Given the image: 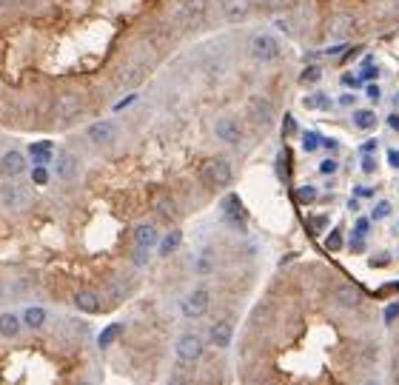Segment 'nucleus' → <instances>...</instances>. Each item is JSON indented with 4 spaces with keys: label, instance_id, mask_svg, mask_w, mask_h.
<instances>
[{
    "label": "nucleus",
    "instance_id": "f257e3e1",
    "mask_svg": "<svg viewBox=\"0 0 399 385\" xmlns=\"http://www.w3.org/2000/svg\"><path fill=\"white\" fill-rule=\"evenodd\" d=\"M83 112H86V97H83L77 89H60V92L55 94V100H52V117H55V123H60V126L75 123Z\"/></svg>",
    "mask_w": 399,
    "mask_h": 385
},
{
    "label": "nucleus",
    "instance_id": "f03ea898",
    "mask_svg": "<svg viewBox=\"0 0 399 385\" xmlns=\"http://www.w3.org/2000/svg\"><path fill=\"white\" fill-rule=\"evenodd\" d=\"M209 18V0H180L171 12V21L182 29H200Z\"/></svg>",
    "mask_w": 399,
    "mask_h": 385
},
{
    "label": "nucleus",
    "instance_id": "7ed1b4c3",
    "mask_svg": "<svg viewBox=\"0 0 399 385\" xmlns=\"http://www.w3.org/2000/svg\"><path fill=\"white\" fill-rule=\"evenodd\" d=\"M200 177L206 180L209 188H229L234 183V171L229 166V160L223 157H212L203 163V171H200Z\"/></svg>",
    "mask_w": 399,
    "mask_h": 385
},
{
    "label": "nucleus",
    "instance_id": "20e7f679",
    "mask_svg": "<svg viewBox=\"0 0 399 385\" xmlns=\"http://www.w3.org/2000/svg\"><path fill=\"white\" fill-rule=\"evenodd\" d=\"M248 52H251V58L257 63H274L280 58V40L274 35H268V32H257L251 38V43H248Z\"/></svg>",
    "mask_w": 399,
    "mask_h": 385
},
{
    "label": "nucleus",
    "instance_id": "39448f33",
    "mask_svg": "<svg viewBox=\"0 0 399 385\" xmlns=\"http://www.w3.org/2000/svg\"><path fill=\"white\" fill-rule=\"evenodd\" d=\"M209 305H212V291H209V288H194V291H188V294L182 297L180 314H182L185 320H197V317H203V314L209 311Z\"/></svg>",
    "mask_w": 399,
    "mask_h": 385
},
{
    "label": "nucleus",
    "instance_id": "423d86ee",
    "mask_svg": "<svg viewBox=\"0 0 399 385\" xmlns=\"http://www.w3.org/2000/svg\"><path fill=\"white\" fill-rule=\"evenodd\" d=\"M174 351H177V359H180V362L191 365V362H197L200 357H203L206 340L200 337V334H180L177 342H174Z\"/></svg>",
    "mask_w": 399,
    "mask_h": 385
},
{
    "label": "nucleus",
    "instance_id": "0eeeda50",
    "mask_svg": "<svg viewBox=\"0 0 399 385\" xmlns=\"http://www.w3.org/2000/svg\"><path fill=\"white\" fill-rule=\"evenodd\" d=\"M29 168V157L21 148H9L0 154V180H18Z\"/></svg>",
    "mask_w": 399,
    "mask_h": 385
},
{
    "label": "nucleus",
    "instance_id": "6e6552de",
    "mask_svg": "<svg viewBox=\"0 0 399 385\" xmlns=\"http://www.w3.org/2000/svg\"><path fill=\"white\" fill-rule=\"evenodd\" d=\"M220 217H223V223H229V229H234V232H243V229H246V209H243L240 195H226V197H223V203H220Z\"/></svg>",
    "mask_w": 399,
    "mask_h": 385
},
{
    "label": "nucleus",
    "instance_id": "1a4fd4ad",
    "mask_svg": "<svg viewBox=\"0 0 399 385\" xmlns=\"http://www.w3.org/2000/svg\"><path fill=\"white\" fill-rule=\"evenodd\" d=\"M86 137H89V143H94L100 148L103 146H114L117 137H120V126L114 120H97V123H92L86 129Z\"/></svg>",
    "mask_w": 399,
    "mask_h": 385
},
{
    "label": "nucleus",
    "instance_id": "9d476101",
    "mask_svg": "<svg viewBox=\"0 0 399 385\" xmlns=\"http://www.w3.org/2000/svg\"><path fill=\"white\" fill-rule=\"evenodd\" d=\"M0 203L6 209H23L29 203V188L21 185L18 180H4L0 183Z\"/></svg>",
    "mask_w": 399,
    "mask_h": 385
},
{
    "label": "nucleus",
    "instance_id": "9b49d317",
    "mask_svg": "<svg viewBox=\"0 0 399 385\" xmlns=\"http://www.w3.org/2000/svg\"><path fill=\"white\" fill-rule=\"evenodd\" d=\"M214 134H217V140L226 143V146H240V140H243V126H240L237 117L220 114V117L214 120Z\"/></svg>",
    "mask_w": 399,
    "mask_h": 385
},
{
    "label": "nucleus",
    "instance_id": "f8f14e48",
    "mask_svg": "<svg viewBox=\"0 0 399 385\" xmlns=\"http://www.w3.org/2000/svg\"><path fill=\"white\" fill-rule=\"evenodd\" d=\"M143 80H146V69H143L140 63H123V66H117V72H114V86L123 89V92L137 89Z\"/></svg>",
    "mask_w": 399,
    "mask_h": 385
},
{
    "label": "nucleus",
    "instance_id": "ddd939ff",
    "mask_svg": "<svg viewBox=\"0 0 399 385\" xmlns=\"http://www.w3.org/2000/svg\"><path fill=\"white\" fill-rule=\"evenodd\" d=\"M248 117L260 126V129H271V123H274V103L268 100V97H263V94H254L251 100H248Z\"/></svg>",
    "mask_w": 399,
    "mask_h": 385
},
{
    "label": "nucleus",
    "instance_id": "4468645a",
    "mask_svg": "<svg viewBox=\"0 0 399 385\" xmlns=\"http://www.w3.org/2000/svg\"><path fill=\"white\" fill-rule=\"evenodd\" d=\"M77 174H80V157L75 151H60L55 157V177L60 183H72L77 180Z\"/></svg>",
    "mask_w": 399,
    "mask_h": 385
},
{
    "label": "nucleus",
    "instance_id": "2eb2a0df",
    "mask_svg": "<svg viewBox=\"0 0 399 385\" xmlns=\"http://www.w3.org/2000/svg\"><path fill=\"white\" fill-rule=\"evenodd\" d=\"M220 12L229 23H243L251 15V0H220Z\"/></svg>",
    "mask_w": 399,
    "mask_h": 385
},
{
    "label": "nucleus",
    "instance_id": "dca6fc26",
    "mask_svg": "<svg viewBox=\"0 0 399 385\" xmlns=\"http://www.w3.org/2000/svg\"><path fill=\"white\" fill-rule=\"evenodd\" d=\"M356 18L354 15H348V12H339V15H334L331 18V23H328V32H331V38H337V40H345V38H351L354 32H356Z\"/></svg>",
    "mask_w": 399,
    "mask_h": 385
},
{
    "label": "nucleus",
    "instance_id": "f3484780",
    "mask_svg": "<svg viewBox=\"0 0 399 385\" xmlns=\"http://www.w3.org/2000/svg\"><path fill=\"white\" fill-rule=\"evenodd\" d=\"M131 237H134V246H137V249H154V246L160 243V232H157V226H154L151 220L137 223Z\"/></svg>",
    "mask_w": 399,
    "mask_h": 385
},
{
    "label": "nucleus",
    "instance_id": "a211bd4d",
    "mask_svg": "<svg viewBox=\"0 0 399 385\" xmlns=\"http://www.w3.org/2000/svg\"><path fill=\"white\" fill-rule=\"evenodd\" d=\"M209 340H212L217 348H229L231 340H234V325H231V320H217V322L212 325V331H209Z\"/></svg>",
    "mask_w": 399,
    "mask_h": 385
},
{
    "label": "nucleus",
    "instance_id": "6ab92c4d",
    "mask_svg": "<svg viewBox=\"0 0 399 385\" xmlns=\"http://www.w3.org/2000/svg\"><path fill=\"white\" fill-rule=\"evenodd\" d=\"M217 271V251L214 249H200V254L194 257V274L206 277V274H214Z\"/></svg>",
    "mask_w": 399,
    "mask_h": 385
},
{
    "label": "nucleus",
    "instance_id": "aec40b11",
    "mask_svg": "<svg viewBox=\"0 0 399 385\" xmlns=\"http://www.w3.org/2000/svg\"><path fill=\"white\" fill-rule=\"evenodd\" d=\"M75 305L83 314H97L100 311V294L94 288H80V291H75Z\"/></svg>",
    "mask_w": 399,
    "mask_h": 385
},
{
    "label": "nucleus",
    "instance_id": "412c9836",
    "mask_svg": "<svg viewBox=\"0 0 399 385\" xmlns=\"http://www.w3.org/2000/svg\"><path fill=\"white\" fill-rule=\"evenodd\" d=\"M23 328V317L21 314H12V311H0V337L6 340H15Z\"/></svg>",
    "mask_w": 399,
    "mask_h": 385
},
{
    "label": "nucleus",
    "instance_id": "4be33fe9",
    "mask_svg": "<svg viewBox=\"0 0 399 385\" xmlns=\"http://www.w3.org/2000/svg\"><path fill=\"white\" fill-rule=\"evenodd\" d=\"M334 303L342 305V308H354V305H359V303H362V291H359V286H351V283L339 286L337 294H334Z\"/></svg>",
    "mask_w": 399,
    "mask_h": 385
},
{
    "label": "nucleus",
    "instance_id": "5701e85b",
    "mask_svg": "<svg viewBox=\"0 0 399 385\" xmlns=\"http://www.w3.org/2000/svg\"><path fill=\"white\" fill-rule=\"evenodd\" d=\"M29 157L35 160V166H46L49 160H55V143L52 140H38L29 146Z\"/></svg>",
    "mask_w": 399,
    "mask_h": 385
},
{
    "label": "nucleus",
    "instance_id": "b1692460",
    "mask_svg": "<svg viewBox=\"0 0 399 385\" xmlns=\"http://www.w3.org/2000/svg\"><path fill=\"white\" fill-rule=\"evenodd\" d=\"M180 243H182V232H180V229H171V232H168L165 237H160V243H157V246H160V249H157L160 257H171V254L180 249Z\"/></svg>",
    "mask_w": 399,
    "mask_h": 385
},
{
    "label": "nucleus",
    "instance_id": "393cba45",
    "mask_svg": "<svg viewBox=\"0 0 399 385\" xmlns=\"http://www.w3.org/2000/svg\"><path fill=\"white\" fill-rule=\"evenodd\" d=\"M21 317H23V325L35 331V328H43V325H46V317H49V314H46V308H40V305H29Z\"/></svg>",
    "mask_w": 399,
    "mask_h": 385
},
{
    "label": "nucleus",
    "instance_id": "a878e982",
    "mask_svg": "<svg viewBox=\"0 0 399 385\" xmlns=\"http://www.w3.org/2000/svg\"><path fill=\"white\" fill-rule=\"evenodd\" d=\"M354 126L362 129V131L373 129L376 126V112H371V109H354Z\"/></svg>",
    "mask_w": 399,
    "mask_h": 385
},
{
    "label": "nucleus",
    "instance_id": "bb28decb",
    "mask_svg": "<svg viewBox=\"0 0 399 385\" xmlns=\"http://www.w3.org/2000/svg\"><path fill=\"white\" fill-rule=\"evenodd\" d=\"M154 209H157V215H160L163 220H168V223L180 217V212H177V206H174V200H171V197H160V200L154 203Z\"/></svg>",
    "mask_w": 399,
    "mask_h": 385
},
{
    "label": "nucleus",
    "instance_id": "cd10ccee",
    "mask_svg": "<svg viewBox=\"0 0 399 385\" xmlns=\"http://www.w3.org/2000/svg\"><path fill=\"white\" fill-rule=\"evenodd\" d=\"M120 334H123V325H120V322L109 325V328H106V331L100 334V340H97V342H100V348H109V345H111V342H114V340H117Z\"/></svg>",
    "mask_w": 399,
    "mask_h": 385
},
{
    "label": "nucleus",
    "instance_id": "c85d7f7f",
    "mask_svg": "<svg viewBox=\"0 0 399 385\" xmlns=\"http://www.w3.org/2000/svg\"><path fill=\"white\" fill-rule=\"evenodd\" d=\"M317 200V188L314 185H302V188H297V203H314Z\"/></svg>",
    "mask_w": 399,
    "mask_h": 385
},
{
    "label": "nucleus",
    "instance_id": "c756f323",
    "mask_svg": "<svg viewBox=\"0 0 399 385\" xmlns=\"http://www.w3.org/2000/svg\"><path fill=\"white\" fill-rule=\"evenodd\" d=\"M305 106H308V109H328V106H331V100H328L322 92H317V94L305 97Z\"/></svg>",
    "mask_w": 399,
    "mask_h": 385
},
{
    "label": "nucleus",
    "instance_id": "7c9ffc66",
    "mask_svg": "<svg viewBox=\"0 0 399 385\" xmlns=\"http://www.w3.org/2000/svg\"><path fill=\"white\" fill-rule=\"evenodd\" d=\"M319 143H322V140H319L317 131H305V134H302V148H305V151H317Z\"/></svg>",
    "mask_w": 399,
    "mask_h": 385
},
{
    "label": "nucleus",
    "instance_id": "2f4dec72",
    "mask_svg": "<svg viewBox=\"0 0 399 385\" xmlns=\"http://www.w3.org/2000/svg\"><path fill=\"white\" fill-rule=\"evenodd\" d=\"M49 177H52V174H49L46 166H35V168H32V183H35V185H46Z\"/></svg>",
    "mask_w": 399,
    "mask_h": 385
},
{
    "label": "nucleus",
    "instance_id": "473e14b6",
    "mask_svg": "<svg viewBox=\"0 0 399 385\" xmlns=\"http://www.w3.org/2000/svg\"><path fill=\"white\" fill-rule=\"evenodd\" d=\"M379 75V69L373 66V58H365L362 60V80H373Z\"/></svg>",
    "mask_w": 399,
    "mask_h": 385
},
{
    "label": "nucleus",
    "instance_id": "72a5a7b5",
    "mask_svg": "<svg viewBox=\"0 0 399 385\" xmlns=\"http://www.w3.org/2000/svg\"><path fill=\"white\" fill-rule=\"evenodd\" d=\"M319 77H322V72H319L317 66H311V69H305V72H302V77H300V80H302V83H317Z\"/></svg>",
    "mask_w": 399,
    "mask_h": 385
},
{
    "label": "nucleus",
    "instance_id": "f704fd0d",
    "mask_svg": "<svg viewBox=\"0 0 399 385\" xmlns=\"http://www.w3.org/2000/svg\"><path fill=\"white\" fill-rule=\"evenodd\" d=\"M390 215V203L388 200H382L379 206H373V220H385Z\"/></svg>",
    "mask_w": 399,
    "mask_h": 385
},
{
    "label": "nucleus",
    "instance_id": "c9c22d12",
    "mask_svg": "<svg viewBox=\"0 0 399 385\" xmlns=\"http://www.w3.org/2000/svg\"><path fill=\"white\" fill-rule=\"evenodd\" d=\"M325 246H328L331 251H337V249H342V234H339V232H331V234L325 237Z\"/></svg>",
    "mask_w": 399,
    "mask_h": 385
},
{
    "label": "nucleus",
    "instance_id": "e433bc0d",
    "mask_svg": "<svg viewBox=\"0 0 399 385\" xmlns=\"http://www.w3.org/2000/svg\"><path fill=\"white\" fill-rule=\"evenodd\" d=\"M263 6H266L268 12H280V9L288 6V0H263Z\"/></svg>",
    "mask_w": 399,
    "mask_h": 385
},
{
    "label": "nucleus",
    "instance_id": "4c0bfd02",
    "mask_svg": "<svg viewBox=\"0 0 399 385\" xmlns=\"http://www.w3.org/2000/svg\"><path fill=\"white\" fill-rule=\"evenodd\" d=\"M362 171L365 174H373L376 171V160L371 157V151H365V157H362Z\"/></svg>",
    "mask_w": 399,
    "mask_h": 385
},
{
    "label": "nucleus",
    "instance_id": "58836bf2",
    "mask_svg": "<svg viewBox=\"0 0 399 385\" xmlns=\"http://www.w3.org/2000/svg\"><path fill=\"white\" fill-rule=\"evenodd\" d=\"M365 94H368L371 100H379V97H382V89H379V83H368V86H365Z\"/></svg>",
    "mask_w": 399,
    "mask_h": 385
},
{
    "label": "nucleus",
    "instance_id": "ea45409f",
    "mask_svg": "<svg viewBox=\"0 0 399 385\" xmlns=\"http://www.w3.org/2000/svg\"><path fill=\"white\" fill-rule=\"evenodd\" d=\"M368 229H371V220H368V217H362V220H356V232H354V234L365 237V234H368Z\"/></svg>",
    "mask_w": 399,
    "mask_h": 385
},
{
    "label": "nucleus",
    "instance_id": "a19ab883",
    "mask_svg": "<svg viewBox=\"0 0 399 385\" xmlns=\"http://www.w3.org/2000/svg\"><path fill=\"white\" fill-rule=\"evenodd\" d=\"M277 29H283L285 35H294V26H291V18H280V21H277Z\"/></svg>",
    "mask_w": 399,
    "mask_h": 385
},
{
    "label": "nucleus",
    "instance_id": "79ce46f5",
    "mask_svg": "<svg viewBox=\"0 0 399 385\" xmlns=\"http://www.w3.org/2000/svg\"><path fill=\"white\" fill-rule=\"evenodd\" d=\"M319 171H322V174H334V171H337V160H322V163H319Z\"/></svg>",
    "mask_w": 399,
    "mask_h": 385
},
{
    "label": "nucleus",
    "instance_id": "37998d69",
    "mask_svg": "<svg viewBox=\"0 0 399 385\" xmlns=\"http://www.w3.org/2000/svg\"><path fill=\"white\" fill-rule=\"evenodd\" d=\"M396 314H399V303L388 305V311H385V320H388V322H393V320H396Z\"/></svg>",
    "mask_w": 399,
    "mask_h": 385
},
{
    "label": "nucleus",
    "instance_id": "c03bdc74",
    "mask_svg": "<svg viewBox=\"0 0 399 385\" xmlns=\"http://www.w3.org/2000/svg\"><path fill=\"white\" fill-rule=\"evenodd\" d=\"M342 86H359V77H354V75H342Z\"/></svg>",
    "mask_w": 399,
    "mask_h": 385
},
{
    "label": "nucleus",
    "instance_id": "a18cd8bd",
    "mask_svg": "<svg viewBox=\"0 0 399 385\" xmlns=\"http://www.w3.org/2000/svg\"><path fill=\"white\" fill-rule=\"evenodd\" d=\"M388 163H390L393 168H399V151H396V148H390V151H388Z\"/></svg>",
    "mask_w": 399,
    "mask_h": 385
},
{
    "label": "nucleus",
    "instance_id": "49530a36",
    "mask_svg": "<svg viewBox=\"0 0 399 385\" xmlns=\"http://www.w3.org/2000/svg\"><path fill=\"white\" fill-rule=\"evenodd\" d=\"M388 126H390L393 131H399V114H390V117H388Z\"/></svg>",
    "mask_w": 399,
    "mask_h": 385
},
{
    "label": "nucleus",
    "instance_id": "de8ad7c7",
    "mask_svg": "<svg viewBox=\"0 0 399 385\" xmlns=\"http://www.w3.org/2000/svg\"><path fill=\"white\" fill-rule=\"evenodd\" d=\"M339 103H342V106H354V97H351V94H342Z\"/></svg>",
    "mask_w": 399,
    "mask_h": 385
},
{
    "label": "nucleus",
    "instance_id": "09e8293b",
    "mask_svg": "<svg viewBox=\"0 0 399 385\" xmlns=\"http://www.w3.org/2000/svg\"><path fill=\"white\" fill-rule=\"evenodd\" d=\"M373 148H376V140H368V143L362 146V154H365V151H373Z\"/></svg>",
    "mask_w": 399,
    "mask_h": 385
},
{
    "label": "nucleus",
    "instance_id": "8fccbe9b",
    "mask_svg": "<svg viewBox=\"0 0 399 385\" xmlns=\"http://www.w3.org/2000/svg\"><path fill=\"white\" fill-rule=\"evenodd\" d=\"M342 49H345V43H337V46H331V49H328V52H331V55H339V52H342Z\"/></svg>",
    "mask_w": 399,
    "mask_h": 385
},
{
    "label": "nucleus",
    "instance_id": "3c124183",
    "mask_svg": "<svg viewBox=\"0 0 399 385\" xmlns=\"http://www.w3.org/2000/svg\"><path fill=\"white\" fill-rule=\"evenodd\" d=\"M0 297H4V294H0Z\"/></svg>",
    "mask_w": 399,
    "mask_h": 385
}]
</instances>
